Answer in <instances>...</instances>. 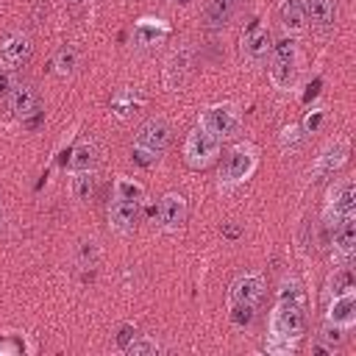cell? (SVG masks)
I'll return each mask as SVG.
<instances>
[{
  "label": "cell",
  "mask_w": 356,
  "mask_h": 356,
  "mask_svg": "<svg viewBox=\"0 0 356 356\" xmlns=\"http://www.w3.org/2000/svg\"><path fill=\"white\" fill-rule=\"evenodd\" d=\"M303 325H306V320H303V300H300L298 284L292 281V292L284 284L281 298L275 303V312L270 317V331H273L275 339L289 342V339H298L303 334Z\"/></svg>",
  "instance_id": "cell-1"
},
{
  "label": "cell",
  "mask_w": 356,
  "mask_h": 356,
  "mask_svg": "<svg viewBox=\"0 0 356 356\" xmlns=\"http://www.w3.org/2000/svg\"><path fill=\"white\" fill-rule=\"evenodd\" d=\"M170 122L164 117H150L139 125L136 136H134V161H139L142 167L159 161L170 145Z\"/></svg>",
  "instance_id": "cell-2"
},
{
  "label": "cell",
  "mask_w": 356,
  "mask_h": 356,
  "mask_svg": "<svg viewBox=\"0 0 356 356\" xmlns=\"http://www.w3.org/2000/svg\"><path fill=\"white\" fill-rule=\"evenodd\" d=\"M220 145H222L220 136H214L211 131H206L203 125H197V128H192V131L186 134V142H184V161H186L192 170H206V167L217 159Z\"/></svg>",
  "instance_id": "cell-3"
},
{
  "label": "cell",
  "mask_w": 356,
  "mask_h": 356,
  "mask_svg": "<svg viewBox=\"0 0 356 356\" xmlns=\"http://www.w3.org/2000/svg\"><path fill=\"white\" fill-rule=\"evenodd\" d=\"M298 78V50L289 39L278 42L270 58V81L275 83V89H289Z\"/></svg>",
  "instance_id": "cell-4"
},
{
  "label": "cell",
  "mask_w": 356,
  "mask_h": 356,
  "mask_svg": "<svg viewBox=\"0 0 356 356\" xmlns=\"http://www.w3.org/2000/svg\"><path fill=\"white\" fill-rule=\"evenodd\" d=\"M192 67H195V47L192 44H178L164 61V86L170 92H178L189 81Z\"/></svg>",
  "instance_id": "cell-5"
},
{
  "label": "cell",
  "mask_w": 356,
  "mask_h": 356,
  "mask_svg": "<svg viewBox=\"0 0 356 356\" xmlns=\"http://www.w3.org/2000/svg\"><path fill=\"white\" fill-rule=\"evenodd\" d=\"M353 206H356V186H353L350 178H339L334 184V189L328 192V209H325L328 228L334 231V225L339 220H345L348 214H353Z\"/></svg>",
  "instance_id": "cell-6"
},
{
  "label": "cell",
  "mask_w": 356,
  "mask_h": 356,
  "mask_svg": "<svg viewBox=\"0 0 356 356\" xmlns=\"http://www.w3.org/2000/svg\"><path fill=\"white\" fill-rule=\"evenodd\" d=\"M33 53L31 36L25 31H8L0 39V70H19Z\"/></svg>",
  "instance_id": "cell-7"
},
{
  "label": "cell",
  "mask_w": 356,
  "mask_h": 356,
  "mask_svg": "<svg viewBox=\"0 0 356 356\" xmlns=\"http://www.w3.org/2000/svg\"><path fill=\"white\" fill-rule=\"evenodd\" d=\"M256 170V150L250 145H236L225 161H222V170H220V178L225 184H239L245 178H250V172Z\"/></svg>",
  "instance_id": "cell-8"
},
{
  "label": "cell",
  "mask_w": 356,
  "mask_h": 356,
  "mask_svg": "<svg viewBox=\"0 0 356 356\" xmlns=\"http://www.w3.org/2000/svg\"><path fill=\"white\" fill-rule=\"evenodd\" d=\"M200 125L206 131H211L214 136H228L239 128V111L231 106V103H222V106H209L203 114H200Z\"/></svg>",
  "instance_id": "cell-9"
},
{
  "label": "cell",
  "mask_w": 356,
  "mask_h": 356,
  "mask_svg": "<svg viewBox=\"0 0 356 356\" xmlns=\"http://www.w3.org/2000/svg\"><path fill=\"white\" fill-rule=\"evenodd\" d=\"M139 203L136 197H128V195H117L111 197L108 203V228L117 231V234H128L136 222V214H139Z\"/></svg>",
  "instance_id": "cell-10"
},
{
  "label": "cell",
  "mask_w": 356,
  "mask_h": 356,
  "mask_svg": "<svg viewBox=\"0 0 356 356\" xmlns=\"http://www.w3.org/2000/svg\"><path fill=\"white\" fill-rule=\"evenodd\" d=\"M159 222L164 231H178L186 222V197L178 192H167L159 200Z\"/></svg>",
  "instance_id": "cell-11"
},
{
  "label": "cell",
  "mask_w": 356,
  "mask_h": 356,
  "mask_svg": "<svg viewBox=\"0 0 356 356\" xmlns=\"http://www.w3.org/2000/svg\"><path fill=\"white\" fill-rule=\"evenodd\" d=\"M261 292H264L261 275H239V278L231 284V289H228V306H236V303H242V306H256L259 298H261Z\"/></svg>",
  "instance_id": "cell-12"
},
{
  "label": "cell",
  "mask_w": 356,
  "mask_h": 356,
  "mask_svg": "<svg viewBox=\"0 0 356 356\" xmlns=\"http://www.w3.org/2000/svg\"><path fill=\"white\" fill-rule=\"evenodd\" d=\"M8 106H11L14 117L28 120L31 114L39 111L42 100H39V92H36L31 83H14V89L8 92Z\"/></svg>",
  "instance_id": "cell-13"
},
{
  "label": "cell",
  "mask_w": 356,
  "mask_h": 356,
  "mask_svg": "<svg viewBox=\"0 0 356 356\" xmlns=\"http://www.w3.org/2000/svg\"><path fill=\"white\" fill-rule=\"evenodd\" d=\"M345 159H348V142H345V139L331 142V145L320 153V159H317V164H314V181L323 178V175H334V172L345 164Z\"/></svg>",
  "instance_id": "cell-14"
},
{
  "label": "cell",
  "mask_w": 356,
  "mask_h": 356,
  "mask_svg": "<svg viewBox=\"0 0 356 356\" xmlns=\"http://www.w3.org/2000/svg\"><path fill=\"white\" fill-rule=\"evenodd\" d=\"M328 320H331V325H339V328H350L356 323V295H353V286L339 292V295H334Z\"/></svg>",
  "instance_id": "cell-15"
},
{
  "label": "cell",
  "mask_w": 356,
  "mask_h": 356,
  "mask_svg": "<svg viewBox=\"0 0 356 356\" xmlns=\"http://www.w3.org/2000/svg\"><path fill=\"white\" fill-rule=\"evenodd\" d=\"M353 250H356V217L348 214L345 220H339L334 225V253L342 261H348L353 256Z\"/></svg>",
  "instance_id": "cell-16"
},
{
  "label": "cell",
  "mask_w": 356,
  "mask_h": 356,
  "mask_svg": "<svg viewBox=\"0 0 356 356\" xmlns=\"http://www.w3.org/2000/svg\"><path fill=\"white\" fill-rule=\"evenodd\" d=\"M267 50H270V31L256 22V25L245 33V39H242V56H245L248 61H261V58L267 56Z\"/></svg>",
  "instance_id": "cell-17"
},
{
  "label": "cell",
  "mask_w": 356,
  "mask_h": 356,
  "mask_svg": "<svg viewBox=\"0 0 356 356\" xmlns=\"http://www.w3.org/2000/svg\"><path fill=\"white\" fill-rule=\"evenodd\" d=\"M306 6H303V0H284V6H281V25H284V31L289 33V36H300V33H306Z\"/></svg>",
  "instance_id": "cell-18"
},
{
  "label": "cell",
  "mask_w": 356,
  "mask_h": 356,
  "mask_svg": "<svg viewBox=\"0 0 356 356\" xmlns=\"http://www.w3.org/2000/svg\"><path fill=\"white\" fill-rule=\"evenodd\" d=\"M239 0H206L203 6V22L209 28H222L231 22V17L236 14Z\"/></svg>",
  "instance_id": "cell-19"
},
{
  "label": "cell",
  "mask_w": 356,
  "mask_h": 356,
  "mask_svg": "<svg viewBox=\"0 0 356 356\" xmlns=\"http://www.w3.org/2000/svg\"><path fill=\"white\" fill-rule=\"evenodd\" d=\"M167 33H170V28L161 19H142L134 28V42L139 47H153V44H161L167 39Z\"/></svg>",
  "instance_id": "cell-20"
},
{
  "label": "cell",
  "mask_w": 356,
  "mask_h": 356,
  "mask_svg": "<svg viewBox=\"0 0 356 356\" xmlns=\"http://www.w3.org/2000/svg\"><path fill=\"white\" fill-rule=\"evenodd\" d=\"M306 17H312L314 25L320 28H331L334 17H337V3L334 0H306Z\"/></svg>",
  "instance_id": "cell-21"
},
{
  "label": "cell",
  "mask_w": 356,
  "mask_h": 356,
  "mask_svg": "<svg viewBox=\"0 0 356 356\" xmlns=\"http://www.w3.org/2000/svg\"><path fill=\"white\" fill-rule=\"evenodd\" d=\"M95 161H97V142H95V139H83V142L72 150L70 167H72L75 172H81V170H95Z\"/></svg>",
  "instance_id": "cell-22"
},
{
  "label": "cell",
  "mask_w": 356,
  "mask_h": 356,
  "mask_svg": "<svg viewBox=\"0 0 356 356\" xmlns=\"http://www.w3.org/2000/svg\"><path fill=\"white\" fill-rule=\"evenodd\" d=\"M95 189H97V178L92 170H81L72 175V197L78 203H89L95 197Z\"/></svg>",
  "instance_id": "cell-23"
},
{
  "label": "cell",
  "mask_w": 356,
  "mask_h": 356,
  "mask_svg": "<svg viewBox=\"0 0 356 356\" xmlns=\"http://www.w3.org/2000/svg\"><path fill=\"white\" fill-rule=\"evenodd\" d=\"M75 67H78V50H75L72 44L58 47L56 56H53V70H56L61 78H67V75L75 72Z\"/></svg>",
  "instance_id": "cell-24"
},
{
  "label": "cell",
  "mask_w": 356,
  "mask_h": 356,
  "mask_svg": "<svg viewBox=\"0 0 356 356\" xmlns=\"http://www.w3.org/2000/svg\"><path fill=\"white\" fill-rule=\"evenodd\" d=\"M156 350H159V345L147 337H139V339L125 345V353H131V356H147V353H156Z\"/></svg>",
  "instance_id": "cell-25"
},
{
  "label": "cell",
  "mask_w": 356,
  "mask_h": 356,
  "mask_svg": "<svg viewBox=\"0 0 356 356\" xmlns=\"http://www.w3.org/2000/svg\"><path fill=\"white\" fill-rule=\"evenodd\" d=\"M253 309H256V306H242V303H236V306H231V320H234L236 325H248V323L253 320Z\"/></svg>",
  "instance_id": "cell-26"
},
{
  "label": "cell",
  "mask_w": 356,
  "mask_h": 356,
  "mask_svg": "<svg viewBox=\"0 0 356 356\" xmlns=\"http://www.w3.org/2000/svg\"><path fill=\"white\" fill-rule=\"evenodd\" d=\"M95 261H97V245L83 242L81 245V267H95Z\"/></svg>",
  "instance_id": "cell-27"
},
{
  "label": "cell",
  "mask_w": 356,
  "mask_h": 356,
  "mask_svg": "<svg viewBox=\"0 0 356 356\" xmlns=\"http://www.w3.org/2000/svg\"><path fill=\"white\" fill-rule=\"evenodd\" d=\"M323 342L339 345V342H342V328H339V325H325V328H323Z\"/></svg>",
  "instance_id": "cell-28"
},
{
  "label": "cell",
  "mask_w": 356,
  "mask_h": 356,
  "mask_svg": "<svg viewBox=\"0 0 356 356\" xmlns=\"http://www.w3.org/2000/svg\"><path fill=\"white\" fill-rule=\"evenodd\" d=\"M331 286H334V295H339V292H345V289H350V275H348V270H342V273H337V278L331 281Z\"/></svg>",
  "instance_id": "cell-29"
},
{
  "label": "cell",
  "mask_w": 356,
  "mask_h": 356,
  "mask_svg": "<svg viewBox=\"0 0 356 356\" xmlns=\"http://www.w3.org/2000/svg\"><path fill=\"white\" fill-rule=\"evenodd\" d=\"M11 89H14V83H11V75H8V70H3V72H0V97H6Z\"/></svg>",
  "instance_id": "cell-30"
},
{
  "label": "cell",
  "mask_w": 356,
  "mask_h": 356,
  "mask_svg": "<svg viewBox=\"0 0 356 356\" xmlns=\"http://www.w3.org/2000/svg\"><path fill=\"white\" fill-rule=\"evenodd\" d=\"M320 122H323V111H314V114H309V117H306V122H303V125H306V131H317V128H320Z\"/></svg>",
  "instance_id": "cell-31"
},
{
  "label": "cell",
  "mask_w": 356,
  "mask_h": 356,
  "mask_svg": "<svg viewBox=\"0 0 356 356\" xmlns=\"http://www.w3.org/2000/svg\"><path fill=\"white\" fill-rule=\"evenodd\" d=\"M134 334H136V331H134L131 325H122V331H120V337H117V342H120V345L125 348V345H128V339H131Z\"/></svg>",
  "instance_id": "cell-32"
},
{
  "label": "cell",
  "mask_w": 356,
  "mask_h": 356,
  "mask_svg": "<svg viewBox=\"0 0 356 356\" xmlns=\"http://www.w3.org/2000/svg\"><path fill=\"white\" fill-rule=\"evenodd\" d=\"M222 234H225L228 239H236V236H239V228H236V225H225V228H222Z\"/></svg>",
  "instance_id": "cell-33"
},
{
  "label": "cell",
  "mask_w": 356,
  "mask_h": 356,
  "mask_svg": "<svg viewBox=\"0 0 356 356\" xmlns=\"http://www.w3.org/2000/svg\"><path fill=\"white\" fill-rule=\"evenodd\" d=\"M0 228H3V206H0Z\"/></svg>",
  "instance_id": "cell-34"
},
{
  "label": "cell",
  "mask_w": 356,
  "mask_h": 356,
  "mask_svg": "<svg viewBox=\"0 0 356 356\" xmlns=\"http://www.w3.org/2000/svg\"><path fill=\"white\" fill-rule=\"evenodd\" d=\"M181 3H186V0H181Z\"/></svg>",
  "instance_id": "cell-35"
},
{
  "label": "cell",
  "mask_w": 356,
  "mask_h": 356,
  "mask_svg": "<svg viewBox=\"0 0 356 356\" xmlns=\"http://www.w3.org/2000/svg\"><path fill=\"white\" fill-rule=\"evenodd\" d=\"M75 3H81V0H75Z\"/></svg>",
  "instance_id": "cell-36"
}]
</instances>
